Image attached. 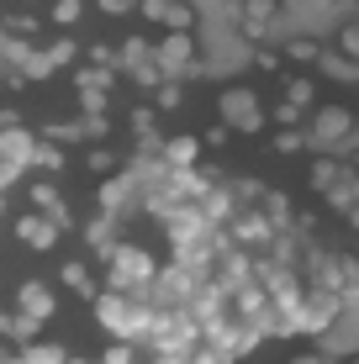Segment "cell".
Wrapping results in <instances>:
<instances>
[{
	"mask_svg": "<svg viewBox=\"0 0 359 364\" xmlns=\"http://www.w3.org/2000/svg\"><path fill=\"white\" fill-rule=\"evenodd\" d=\"M90 317H95V328L106 333V343H132L138 348L159 311L148 306V301H132V296H117V291H95Z\"/></svg>",
	"mask_w": 359,
	"mask_h": 364,
	"instance_id": "6da1fadb",
	"label": "cell"
},
{
	"mask_svg": "<svg viewBox=\"0 0 359 364\" xmlns=\"http://www.w3.org/2000/svg\"><path fill=\"white\" fill-rule=\"evenodd\" d=\"M154 274H159V254L127 237V243H117V248L101 259V280H106L101 291H117V296H132V301H138L148 285H154Z\"/></svg>",
	"mask_w": 359,
	"mask_h": 364,
	"instance_id": "7a4b0ae2",
	"label": "cell"
},
{
	"mask_svg": "<svg viewBox=\"0 0 359 364\" xmlns=\"http://www.w3.org/2000/svg\"><path fill=\"white\" fill-rule=\"evenodd\" d=\"M143 348L154 359H191L195 348H201V328H195L185 311H159L148 338H143Z\"/></svg>",
	"mask_w": 359,
	"mask_h": 364,
	"instance_id": "3957f363",
	"label": "cell"
},
{
	"mask_svg": "<svg viewBox=\"0 0 359 364\" xmlns=\"http://www.w3.org/2000/svg\"><path fill=\"white\" fill-rule=\"evenodd\" d=\"M217 122L232 137H259L264 132V106H259V95L249 85H227V90L217 95Z\"/></svg>",
	"mask_w": 359,
	"mask_h": 364,
	"instance_id": "277c9868",
	"label": "cell"
},
{
	"mask_svg": "<svg viewBox=\"0 0 359 364\" xmlns=\"http://www.w3.org/2000/svg\"><path fill=\"white\" fill-rule=\"evenodd\" d=\"M201 53H195V32H164L154 37V69L159 80H180V74H195Z\"/></svg>",
	"mask_w": 359,
	"mask_h": 364,
	"instance_id": "5b68a950",
	"label": "cell"
},
{
	"mask_svg": "<svg viewBox=\"0 0 359 364\" xmlns=\"http://www.w3.org/2000/svg\"><path fill=\"white\" fill-rule=\"evenodd\" d=\"M11 311L43 328V322L58 317V291L48 280H37V274H27V280H16V291H11Z\"/></svg>",
	"mask_w": 359,
	"mask_h": 364,
	"instance_id": "8992f818",
	"label": "cell"
},
{
	"mask_svg": "<svg viewBox=\"0 0 359 364\" xmlns=\"http://www.w3.org/2000/svg\"><path fill=\"white\" fill-rule=\"evenodd\" d=\"M312 143H354V117L349 106H338V100H328V106H312Z\"/></svg>",
	"mask_w": 359,
	"mask_h": 364,
	"instance_id": "52a82bcc",
	"label": "cell"
},
{
	"mask_svg": "<svg viewBox=\"0 0 359 364\" xmlns=\"http://www.w3.org/2000/svg\"><path fill=\"white\" fill-rule=\"evenodd\" d=\"M27 200H32V217L53 222L58 232H69V228H74V211H69V200L58 196V185H53V180H32V185H27Z\"/></svg>",
	"mask_w": 359,
	"mask_h": 364,
	"instance_id": "ba28073f",
	"label": "cell"
},
{
	"mask_svg": "<svg viewBox=\"0 0 359 364\" xmlns=\"http://www.w3.org/2000/svg\"><path fill=\"white\" fill-rule=\"evenodd\" d=\"M37 143H43V137H37V132L27 127V122H16V127H0V164L27 174L32 154H37Z\"/></svg>",
	"mask_w": 359,
	"mask_h": 364,
	"instance_id": "9c48e42d",
	"label": "cell"
},
{
	"mask_svg": "<svg viewBox=\"0 0 359 364\" xmlns=\"http://www.w3.org/2000/svg\"><path fill=\"white\" fill-rule=\"evenodd\" d=\"M11 232H16V243L27 248V254H53L58 243H64V232L53 228V222H43V217H32V211H21L16 222H11Z\"/></svg>",
	"mask_w": 359,
	"mask_h": 364,
	"instance_id": "30bf717a",
	"label": "cell"
},
{
	"mask_svg": "<svg viewBox=\"0 0 359 364\" xmlns=\"http://www.w3.org/2000/svg\"><path fill=\"white\" fill-rule=\"evenodd\" d=\"M159 159H164L169 174H185V169H201V143H195V132H175V137H159Z\"/></svg>",
	"mask_w": 359,
	"mask_h": 364,
	"instance_id": "8fae6325",
	"label": "cell"
},
{
	"mask_svg": "<svg viewBox=\"0 0 359 364\" xmlns=\"http://www.w3.org/2000/svg\"><path fill=\"white\" fill-rule=\"evenodd\" d=\"M138 16L143 21H159L164 32H191L195 27V6H169V0H143Z\"/></svg>",
	"mask_w": 359,
	"mask_h": 364,
	"instance_id": "7c38bea8",
	"label": "cell"
},
{
	"mask_svg": "<svg viewBox=\"0 0 359 364\" xmlns=\"http://www.w3.org/2000/svg\"><path fill=\"white\" fill-rule=\"evenodd\" d=\"M53 291H69V296H80L85 306H90L101 285H95V269L85 264V259H64V264H58V285H53Z\"/></svg>",
	"mask_w": 359,
	"mask_h": 364,
	"instance_id": "4fadbf2b",
	"label": "cell"
},
{
	"mask_svg": "<svg viewBox=\"0 0 359 364\" xmlns=\"http://www.w3.org/2000/svg\"><path fill=\"white\" fill-rule=\"evenodd\" d=\"M343 174H349V164H343L338 154H317L312 169H306V191H312V196H328L333 185L343 180Z\"/></svg>",
	"mask_w": 359,
	"mask_h": 364,
	"instance_id": "5bb4252c",
	"label": "cell"
},
{
	"mask_svg": "<svg viewBox=\"0 0 359 364\" xmlns=\"http://www.w3.org/2000/svg\"><path fill=\"white\" fill-rule=\"evenodd\" d=\"M80 169L101 185V180H111V174H122V154H117L111 143H90V148L80 154Z\"/></svg>",
	"mask_w": 359,
	"mask_h": 364,
	"instance_id": "9a60e30c",
	"label": "cell"
},
{
	"mask_svg": "<svg viewBox=\"0 0 359 364\" xmlns=\"http://www.w3.org/2000/svg\"><path fill=\"white\" fill-rule=\"evenodd\" d=\"M280 100L306 117V111L317 106V80H312V74H280Z\"/></svg>",
	"mask_w": 359,
	"mask_h": 364,
	"instance_id": "2e32d148",
	"label": "cell"
},
{
	"mask_svg": "<svg viewBox=\"0 0 359 364\" xmlns=\"http://www.w3.org/2000/svg\"><path fill=\"white\" fill-rule=\"evenodd\" d=\"M127 196H132V174H111V180H101V185H95V217H117Z\"/></svg>",
	"mask_w": 359,
	"mask_h": 364,
	"instance_id": "e0dca14e",
	"label": "cell"
},
{
	"mask_svg": "<svg viewBox=\"0 0 359 364\" xmlns=\"http://www.w3.org/2000/svg\"><path fill=\"white\" fill-rule=\"evenodd\" d=\"M238 16H243V37H249V43H259V37H264L269 32V21H275L280 16V6H275V0H249V6H238Z\"/></svg>",
	"mask_w": 359,
	"mask_h": 364,
	"instance_id": "ac0fdd59",
	"label": "cell"
},
{
	"mask_svg": "<svg viewBox=\"0 0 359 364\" xmlns=\"http://www.w3.org/2000/svg\"><path fill=\"white\" fill-rule=\"evenodd\" d=\"M37 32H43V16H37V11H6V16H0V37H6V43H32Z\"/></svg>",
	"mask_w": 359,
	"mask_h": 364,
	"instance_id": "d6986e66",
	"label": "cell"
},
{
	"mask_svg": "<svg viewBox=\"0 0 359 364\" xmlns=\"http://www.w3.org/2000/svg\"><path fill=\"white\" fill-rule=\"evenodd\" d=\"M90 16V6H85V0H53V6H48V27H58V32H69V27H80V21Z\"/></svg>",
	"mask_w": 359,
	"mask_h": 364,
	"instance_id": "ffe728a7",
	"label": "cell"
},
{
	"mask_svg": "<svg viewBox=\"0 0 359 364\" xmlns=\"http://www.w3.org/2000/svg\"><path fill=\"white\" fill-rule=\"evenodd\" d=\"M27 169H37L43 180H53V174H64V169H69V148L37 143V154H32V164H27Z\"/></svg>",
	"mask_w": 359,
	"mask_h": 364,
	"instance_id": "44dd1931",
	"label": "cell"
},
{
	"mask_svg": "<svg viewBox=\"0 0 359 364\" xmlns=\"http://www.w3.org/2000/svg\"><path fill=\"white\" fill-rule=\"evenodd\" d=\"M43 58L53 64V74H58V69H74V64H80V43H74L69 32H58L53 43H43Z\"/></svg>",
	"mask_w": 359,
	"mask_h": 364,
	"instance_id": "7402d4cb",
	"label": "cell"
},
{
	"mask_svg": "<svg viewBox=\"0 0 359 364\" xmlns=\"http://www.w3.org/2000/svg\"><path fill=\"white\" fill-rule=\"evenodd\" d=\"M354 191H359V185H354V174H343V180L323 196V200H328V211H333V217H343L349 228H354Z\"/></svg>",
	"mask_w": 359,
	"mask_h": 364,
	"instance_id": "603a6c76",
	"label": "cell"
},
{
	"mask_svg": "<svg viewBox=\"0 0 359 364\" xmlns=\"http://www.w3.org/2000/svg\"><path fill=\"white\" fill-rule=\"evenodd\" d=\"M16 359H21V364H64L69 348H64V343H48V338H37V343H27Z\"/></svg>",
	"mask_w": 359,
	"mask_h": 364,
	"instance_id": "cb8c5ba5",
	"label": "cell"
},
{
	"mask_svg": "<svg viewBox=\"0 0 359 364\" xmlns=\"http://www.w3.org/2000/svg\"><path fill=\"white\" fill-rule=\"evenodd\" d=\"M317 58H323V43H317V37H291L280 64H317Z\"/></svg>",
	"mask_w": 359,
	"mask_h": 364,
	"instance_id": "d4e9b609",
	"label": "cell"
},
{
	"mask_svg": "<svg viewBox=\"0 0 359 364\" xmlns=\"http://www.w3.org/2000/svg\"><path fill=\"white\" fill-rule=\"evenodd\" d=\"M85 243H90L95 248V254H111V248H117V237H111V217H90V222H85Z\"/></svg>",
	"mask_w": 359,
	"mask_h": 364,
	"instance_id": "484cf974",
	"label": "cell"
},
{
	"mask_svg": "<svg viewBox=\"0 0 359 364\" xmlns=\"http://www.w3.org/2000/svg\"><path fill=\"white\" fill-rule=\"evenodd\" d=\"M154 122H159V111H154V106H132V111H127V132H132V137H148V143L159 148V137H154Z\"/></svg>",
	"mask_w": 359,
	"mask_h": 364,
	"instance_id": "4316f807",
	"label": "cell"
},
{
	"mask_svg": "<svg viewBox=\"0 0 359 364\" xmlns=\"http://www.w3.org/2000/svg\"><path fill=\"white\" fill-rule=\"evenodd\" d=\"M317 69H323L333 85H354L359 80V69L349 64V58H338V53H323V58H317Z\"/></svg>",
	"mask_w": 359,
	"mask_h": 364,
	"instance_id": "83f0119b",
	"label": "cell"
},
{
	"mask_svg": "<svg viewBox=\"0 0 359 364\" xmlns=\"http://www.w3.org/2000/svg\"><path fill=\"white\" fill-rule=\"evenodd\" d=\"M180 100H185V85H180V80H164V85L154 90V100H148V106H154V111H175Z\"/></svg>",
	"mask_w": 359,
	"mask_h": 364,
	"instance_id": "f1b7e54d",
	"label": "cell"
},
{
	"mask_svg": "<svg viewBox=\"0 0 359 364\" xmlns=\"http://www.w3.org/2000/svg\"><path fill=\"white\" fill-rule=\"evenodd\" d=\"M195 143H201V154H217V148H227V143H232V132L222 127V122H212L206 132H195Z\"/></svg>",
	"mask_w": 359,
	"mask_h": 364,
	"instance_id": "f546056e",
	"label": "cell"
},
{
	"mask_svg": "<svg viewBox=\"0 0 359 364\" xmlns=\"http://www.w3.org/2000/svg\"><path fill=\"white\" fill-rule=\"evenodd\" d=\"M95 364H138V348H132V343H106Z\"/></svg>",
	"mask_w": 359,
	"mask_h": 364,
	"instance_id": "4dcf8cb0",
	"label": "cell"
},
{
	"mask_svg": "<svg viewBox=\"0 0 359 364\" xmlns=\"http://www.w3.org/2000/svg\"><path fill=\"white\" fill-rule=\"evenodd\" d=\"M306 148V127H291V132H275V154H301Z\"/></svg>",
	"mask_w": 359,
	"mask_h": 364,
	"instance_id": "1f68e13d",
	"label": "cell"
},
{
	"mask_svg": "<svg viewBox=\"0 0 359 364\" xmlns=\"http://www.w3.org/2000/svg\"><path fill=\"white\" fill-rule=\"evenodd\" d=\"M101 16H111V21H127V16H138V6H132V0H101Z\"/></svg>",
	"mask_w": 359,
	"mask_h": 364,
	"instance_id": "d6a6232c",
	"label": "cell"
},
{
	"mask_svg": "<svg viewBox=\"0 0 359 364\" xmlns=\"http://www.w3.org/2000/svg\"><path fill=\"white\" fill-rule=\"evenodd\" d=\"M254 69H264L269 80H280V74H286V64H280V53H264V48L254 53Z\"/></svg>",
	"mask_w": 359,
	"mask_h": 364,
	"instance_id": "836d02e7",
	"label": "cell"
},
{
	"mask_svg": "<svg viewBox=\"0 0 359 364\" xmlns=\"http://www.w3.org/2000/svg\"><path fill=\"white\" fill-rule=\"evenodd\" d=\"M286 364H333V359L323 354V348H291V354H286Z\"/></svg>",
	"mask_w": 359,
	"mask_h": 364,
	"instance_id": "e575fe53",
	"label": "cell"
},
{
	"mask_svg": "<svg viewBox=\"0 0 359 364\" xmlns=\"http://www.w3.org/2000/svg\"><path fill=\"white\" fill-rule=\"evenodd\" d=\"M354 53H359V32L354 27H338V58H349V64H354Z\"/></svg>",
	"mask_w": 359,
	"mask_h": 364,
	"instance_id": "d590c367",
	"label": "cell"
},
{
	"mask_svg": "<svg viewBox=\"0 0 359 364\" xmlns=\"http://www.w3.org/2000/svg\"><path fill=\"white\" fill-rule=\"evenodd\" d=\"M138 364H185V359H154V354H148V359H138Z\"/></svg>",
	"mask_w": 359,
	"mask_h": 364,
	"instance_id": "8d00e7d4",
	"label": "cell"
},
{
	"mask_svg": "<svg viewBox=\"0 0 359 364\" xmlns=\"http://www.w3.org/2000/svg\"><path fill=\"white\" fill-rule=\"evenodd\" d=\"M64 364H95V359H80V354H69V359H64Z\"/></svg>",
	"mask_w": 359,
	"mask_h": 364,
	"instance_id": "74e56055",
	"label": "cell"
},
{
	"mask_svg": "<svg viewBox=\"0 0 359 364\" xmlns=\"http://www.w3.org/2000/svg\"><path fill=\"white\" fill-rule=\"evenodd\" d=\"M0 217H6V196H0Z\"/></svg>",
	"mask_w": 359,
	"mask_h": 364,
	"instance_id": "f35d334b",
	"label": "cell"
},
{
	"mask_svg": "<svg viewBox=\"0 0 359 364\" xmlns=\"http://www.w3.org/2000/svg\"><path fill=\"white\" fill-rule=\"evenodd\" d=\"M11 364H21V359H11Z\"/></svg>",
	"mask_w": 359,
	"mask_h": 364,
	"instance_id": "ab89813d",
	"label": "cell"
}]
</instances>
